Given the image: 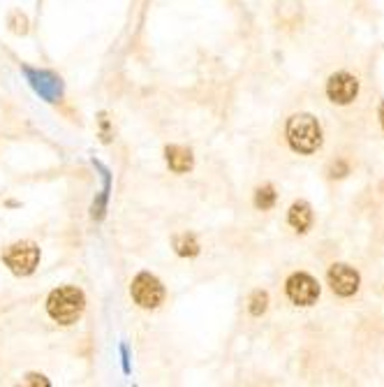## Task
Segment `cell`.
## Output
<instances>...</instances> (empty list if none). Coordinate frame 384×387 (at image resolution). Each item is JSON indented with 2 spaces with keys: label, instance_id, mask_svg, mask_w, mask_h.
Masks as SVG:
<instances>
[{
  "label": "cell",
  "instance_id": "1",
  "mask_svg": "<svg viewBox=\"0 0 384 387\" xmlns=\"http://www.w3.org/2000/svg\"><path fill=\"white\" fill-rule=\"evenodd\" d=\"M287 141L297 153L310 156L322 146V128L313 114H294L287 121Z\"/></svg>",
  "mask_w": 384,
  "mask_h": 387
},
{
  "label": "cell",
  "instance_id": "2",
  "mask_svg": "<svg viewBox=\"0 0 384 387\" xmlns=\"http://www.w3.org/2000/svg\"><path fill=\"white\" fill-rule=\"evenodd\" d=\"M84 306H86L84 292L72 286L53 290L49 299H46V311H49L51 318L56 322H60V325H72V322H77L82 318Z\"/></svg>",
  "mask_w": 384,
  "mask_h": 387
},
{
  "label": "cell",
  "instance_id": "3",
  "mask_svg": "<svg viewBox=\"0 0 384 387\" xmlns=\"http://www.w3.org/2000/svg\"><path fill=\"white\" fill-rule=\"evenodd\" d=\"M5 265L17 274V276H30L35 272V267L39 262V248L33 241H21L14 243L5 250Z\"/></svg>",
  "mask_w": 384,
  "mask_h": 387
},
{
  "label": "cell",
  "instance_id": "4",
  "mask_svg": "<svg viewBox=\"0 0 384 387\" xmlns=\"http://www.w3.org/2000/svg\"><path fill=\"white\" fill-rule=\"evenodd\" d=\"M132 297L141 309H158L165 299V288L153 274H139L132 281Z\"/></svg>",
  "mask_w": 384,
  "mask_h": 387
},
{
  "label": "cell",
  "instance_id": "5",
  "mask_svg": "<svg viewBox=\"0 0 384 387\" xmlns=\"http://www.w3.org/2000/svg\"><path fill=\"white\" fill-rule=\"evenodd\" d=\"M287 297L299 306H313L319 297L317 281L308 274H292L287 279Z\"/></svg>",
  "mask_w": 384,
  "mask_h": 387
},
{
  "label": "cell",
  "instance_id": "6",
  "mask_svg": "<svg viewBox=\"0 0 384 387\" xmlns=\"http://www.w3.org/2000/svg\"><path fill=\"white\" fill-rule=\"evenodd\" d=\"M359 93V82L357 77H352L350 72H335L329 84H326V96L333 105H350Z\"/></svg>",
  "mask_w": 384,
  "mask_h": 387
},
{
  "label": "cell",
  "instance_id": "7",
  "mask_svg": "<svg viewBox=\"0 0 384 387\" xmlns=\"http://www.w3.org/2000/svg\"><path fill=\"white\" fill-rule=\"evenodd\" d=\"M329 286L338 297H352L359 290V274L350 265H333L329 269Z\"/></svg>",
  "mask_w": 384,
  "mask_h": 387
},
{
  "label": "cell",
  "instance_id": "8",
  "mask_svg": "<svg viewBox=\"0 0 384 387\" xmlns=\"http://www.w3.org/2000/svg\"><path fill=\"white\" fill-rule=\"evenodd\" d=\"M287 223H290L297 232H308V227L313 225V209L308 202H294L287 213Z\"/></svg>",
  "mask_w": 384,
  "mask_h": 387
},
{
  "label": "cell",
  "instance_id": "9",
  "mask_svg": "<svg viewBox=\"0 0 384 387\" xmlns=\"http://www.w3.org/2000/svg\"><path fill=\"white\" fill-rule=\"evenodd\" d=\"M167 163L169 167L176 172V175H183V172H190L192 170V151L186 146H167Z\"/></svg>",
  "mask_w": 384,
  "mask_h": 387
},
{
  "label": "cell",
  "instance_id": "10",
  "mask_svg": "<svg viewBox=\"0 0 384 387\" xmlns=\"http://www.w3.org/2000/svg\"><path fill=\"white\" fill-rule=\"evenodd\" d=\"M174 248H176L179 255L192 258V255H197V253H199V243H197V239L192 234H181V236H176V239H174Z\"/></svg>",
  "mask_w": 384,
  "mask_h": 387
},
{
  "label": "cell",
  "instance_id": "11",
  "mask_svg": "<svg viewBox=\"0 0 384 387\" xmlns=\"http://www.w3.org/2000/svg\"><path fill=\"white\" fill-rule=\"evenodd\" d=\"M255 204H257V209L267 211L276 204V191L271 186H262L257 188V193H255Z\"/></svg>",
  "mask_w": 384,
  "mask_h": 387
},
{
  "label": "cell",
  "instance_id": "12",
  "mask_svg": "<svg viewBox=\"0 0 384 387\" xmlns=\"http://www.w3.org/2000/svg\"><path fill=\"white\" fill-rule=\"evenodd\" d=\"M267 309H269V295L264 290H257L250 297V313L252 315H262Z\"/></svg>",
  "mask_w": 384,
  "mask_h": 387
},
{
  "label": "cell",
  "instance_id": "13",
  "mask_svg": "<svg viewBox=\"0 0 384 387\" xmlns=\"http://www.w3.org/2000/svg\"><path fill=\"white\" fill-rule=\"evenodd\" d=\"M347 175V165L345 163H338V165H333V167H331V177L335 179V177H345Z\"/></svg>",
  "mask_w": 384,
  "mask_h": 387
},
{
  "label": "cell",
  "instance_id": "14",
  "mask_svg": "<svg viewBox=\"0 0 384 387\" xmlns=\"http://www.w3.org/2000/svg\"><path fill=\"white\" fill-rule=\"evenodd\" d=\"M28 385H42V387H49V381H46L44 376H35V374H30V376H28Z\"/></svg>",
  "mask_w": 384,
  "mask_h": 387
},
{
  "label": "cell",
  "instance_id": "15",
  "mask_svg": "<svg viewBox=\"0 0 384 387\" xmlns=\"http://www.w3.org/2000/svg\"><path fill=\"white\" fill-rule=\"evenodd\" d=\"M380 121H382V128H384V107L380 109Z\"/></svg>",
  "mask_w": 384,
  "mask_h": 387
}]
</instances>
